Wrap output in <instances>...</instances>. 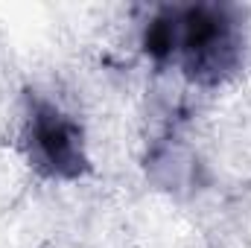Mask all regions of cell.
<instances>
[{"label":"cell","mask_w":251,"mask_h":248,"mask_svg":"<svg viewBox=\"0 0 251 248\" xmlns=\"http://www.w3.org/2000/svg\"><path fill=\"white\" fill-rule=\"evenodd\" d=\"M35 149L53 170H62L76 161V131L59 117L41 120L35 125Z\"/></svg>","instance_id":"cell-1"}]
</instances>
